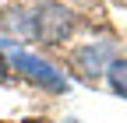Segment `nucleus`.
<instances>
[{
    "instance_id": "nucleus-3",
    "label": "nucleus",
    "mask_w": 127,
    "mask_h": 123,
    "mask_svg": "<svg viewBox=\"0 0 127 123\" xmlns=\"http://www.w3.org/2000/svg\"><path fill=\"white\" fill-rule=\"evenodd\" d=\"M117 60V49L109 42H88L81 49H74V67L85 78H99L102 70H109V63Z\"/></svg>"
},
{
    "instance_id": "nucleus-2",
    "label": "nucleus",
    "mask_w": 127,
    "mask_h": 123,
    "mask_svg": "<svg viewBox=\"0 0 127 123\" xmlns=\"http://www.w3.org/2000/svg\"><path fill=\"white\" fill-rule=\"evenodd\" d=\"M71 28H74V18H71V11L67 7H60V4H46L42 11H35V39L39 42H64L71 35Z\"/></svg>"
},
{
    "instance_id": "nucleus-4",
    "label": "nucleus",
    "mask_w": 127,
    "mask_h": 123,
    "mask_svg": "<svg viewBox=\"0 0 127 123\" xmlns=\"http://www.w3.org/2000/svg\"><path fill=\"white\" fill-rule=\"evenodd\" d=\"M106 74H109V88H113L120 99H127V56L124 60H113Z\"/></svg>"
},
{
    "instance_id": "nucleus-1",
    "label": "nucleus",
    "mask_w": 127,
    "mask_h": 123,
    "mask_svg": "<svg viewBox=\"0 0 127 123\" xmlns=\"http://www.w3.org/2000/svg\"><path fill=\"white\" fill-rule=\"evenodd\" d=\"M11 67H14V70H21L25 78H32L35 84L50 88V91H67V78H64V74H60L53 63H46V60L32 56V53L14 49V53H11Z\"/></svg>"
}]
</instances>
